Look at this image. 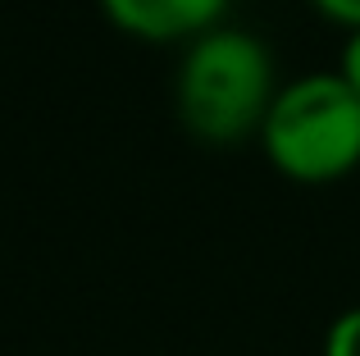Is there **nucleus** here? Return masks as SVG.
<instances>
[{
    "mask_svg": "<svg viewBox=\"0 0 360 356\" xmlns=\"http://www.w3.org/2000/svg\"><path fill=\"white\" fill-rule=\"evenodd\" d=\"M338 78L360 96V27L347 32V46H342V64H338Z\"/></svg>",
    "mask_w": 360,
    "mask_h": 356,
    "instance_id": "obj_5",
    "label": "nucleus"
},
{
    "mask_svg": "<svg viewBox=\"0 0 360 356\" xmlns=\"http://www.w3.org/2000/svg\"><path fill=\"white\" fill-rule=\"evenodd\" d=\"M324 356H360V306H347L324 329Z\"/></svg>",
    "mask_w": 360,
    "mask_h": 356,
    "instance_id": "obj_4",
    "label": "nucleus"
},
{
    "mask_svg": "<svg viewBox=\"0 0 360 356\" xmlns=\"http://www.w3.org/2000/svg\"><path fill=\"white\" fill-rule=\"evenodd\" d=\"M229 0H101L110 23L141 42H178V37H201L219 23Z\"/></svg>",
    "mask_w": 360,
    "mask_h": 356,
    "instance_id": "obj_3",
    "label": "nucleus"
},
{
    "mask_svg": "<svg viewBox=\"0 0 360 356\" xmlns=\"http://www.w3.org/2000/svg\"><path fill=\"white\" fill-rule=\"evenodd\" d=\"M315 9L324 18H333V23H342V27H360V0H315Z\"/></svg>",
    "mask_w": 360,
    "mask_h": 356,
    "instance_id": "obj_6",
    "label": "nucleus"
},
{
    "mask_svg": "<svg viewBox=\"0 0 360 356\" xmlns=\"http://www.w3.org/2000/svg\"><path fill=\"white\" fill-rule=\"evenodd\" d=\"M274 96V60L260 37L210 27L192 37L178 64V115L205 142H242L260 133Z\"/></svg>",
    "mask_w": 360,
    "mask_h": 356,
    "instance_id": "obj_1",
    "label": "nucleus"
},
{
    "mask_svg": "<svg viewBox=\"0 0 360 356\" xmlns=\"http://www.w3.org/2000/svg\"><path fill=\"white\" fill-rule=\"evenodd\" d=\"M269 165L292 183H333L360 165V96L338 73L278 87L260 124Z\"/></svg>",
    "mask_w": 360,
    "mask_h": 356,
    "instance_id": "obj_2",
    "label": "nucleus"
}]
</instances>
